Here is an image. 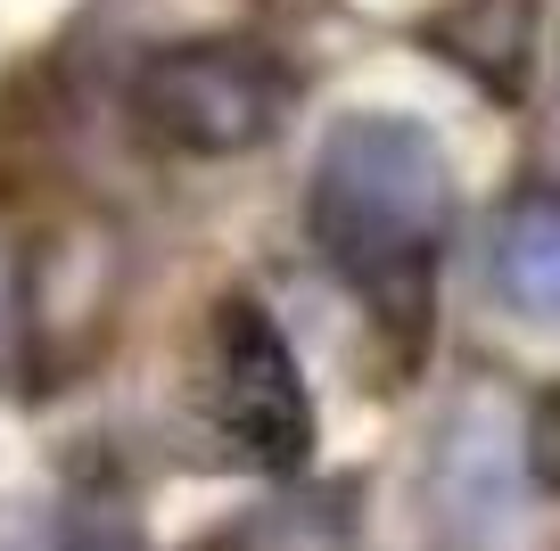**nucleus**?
I'll list each match as a JSON object with an SVG mask.
<instances>
[{
	"label": "nucleus",
	"instance_id": "nucleus-1",
	"mask_svg": "<svg viewBox=\"0 0 560 551\" xmlns=\"http://www.w3.org/2000/svg\"><path fill=\"white\" fill-rule=\"evenodd\" d=\"M305 231L322 263L380 313L396 338H420L438 247L454 231V173L429 124L412 116H347L330 124L305 190Z\"/></svg>",
	"mask_w": 560,
	"mask_h": 551
},
{
	"label": "nucleus",
	"instance_id": "nucleus-2",
	"mask_svg": "<svg viewBox=\"0 0 560 551\" xmlns=\"http://www.w3.org/2000/svg\"><path fill=\"white\" fill-rule=\"evenodd\" d=\"M190 403H198V429L214 436V453L256 469V478H298L314 461V387H305L280 321L247 296H223L207 313Z\"/></svg>",
	"mask_w": 560,
	"mask_h": 551
},
{
	"label": "nucleus",
	"instance_id": "nucleus-3",
	"mask_svg": "<svg viewBox=\"0 0 560 551\" xmlns=\"http://www.w3.org/2000/svg\"><path fill=\"white\" fill-rule=\"evenodd\" d=\"M289 58L247 34L165 42L132 74V116L182 156H247L289 124Z\"/></svg>",
	"mask_w": 560,
	"mask_h": 551
},
{
	"label": "nucleus",
	"instance_id": "nucleus-4",
	"mask_svg": "<svg viewBox=\"0 0 560 551\" xmlns=\"http://www.w3.org/2000/svg\"><path fill=\"white\" fill-rule=\"evenodd\" d=\"M527 453L511 445V429L494 420V403H462L454 429L438 445V511L454 551H494V535H511V502H520Z\"/></svg>",
	"mask_w": 560,
	"mask_h": 551
},
{
	"label": "nucleus",
	"instance_id": "nucleus-5",
	"mask_svg": "<svg viewBox=\"0 0 560 551\" xmlns=\"http://www.w3.org/2000/svg\"><path fill=\"white\" fill-rule=\"evenodd\" d=\"M190 551H354V485H289Z\"/></svg>",
	"mask_w": 560,
	"mask_h": 551
},
{
	"label": "nucleus",
	"instance_id": "nucleus-6",
	"mask_svg": "<svg viewBox=\"0 0 560 551\" xmlns=\"http://www.w3.org/2000/svg\"><path fill=\"white\" fill-rule=\"evenodd\" d=\"M494 296H503L520 321L560 329V198H520L494 231Z\"/></svg>",
	"mask_w": 560,
	"mask_h": 551
},
{
	"label": "nucleus",
	"instance_id": "nucleus-7",
	"mask_svg": "<svg viewBox=\"0 0 560 551\" xmlns=\"http://www.w3.org/2000/svg\"><path fill=\"white\" fill-rule=\"evenodd\" d=\"M527 478H536L544 494H560V387L536 403V420H527Z\"/></svg>",
	"mask_w": 560,
	"mask_h": 551
}]
</instances>
